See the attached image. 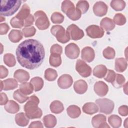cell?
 <instances>
[{"mask_svg":"<svg viewBox=\"0 0 128 128\" xmlns=\"http://www.w3.org/2000/svg\"><path fill=\"white\" fill-rule=\"evenodd\" d=\"M16 59L21 66L34 70L42 63L45 56L43 45L34 39L26 40L22 42L16 49Z\"/></svg>","mask_w":128,"mask_h":128,"instance_id":"6da1fadb","label":"cell"},{"mask_svg":"<svg viewBox=\"0 0 128 128\" xmlns=\"http://www.w3.org/2000/svg\"><path fill=\"white\" fill-rule=\"evenodd\" d=\"M40 102L38 98L35 95L30 96L24 106V110L27 117L30 119L40 118L42 114V110L38 107Z\"/></svg>","mask_w":128,"mask_h":128,"instance_id":"7a4b0ae2","label":"cell"},{"mask_svg":"<svg viewBox=\"0 0 128 128\" xmlns=\"http://www.w3.org/2000/svg\"><path fill=\"white\" fill-rule=\"evenodd\" d=\"M21 4V0H1L0 11V16H7L13 15L18 10Z\"/></svg>","mask_w":128,"mask_h":128,"instance_id":"3957f363","label":"cell"},{"mask_svg":"<svg viewBox=\"0 0 128 128\" xmlns=\"http://www.w3.org/2000/svg\"><path fill=\"white\" fill-rule=\"evenodd\" d=\"M50 32L56 38L58 41L61 43H66L70 40V37L68 32L62 26H52L50 29Z\"/></svg>","mask_w":128,"mask_h":128,"instance_id":"277c9868","label":"cell"},{"mask_svg":"<svg viewBox=\"0 0 128 128\" xmlns=\"http://www.w3.org/2000/svg\"><path fill=\"white\" fill-rule=\"evenodd\" d=\"M35 24L40 30L47 29L50 24L46 13L42 10H38L34 14Z\"/></svg>","mask_w":128,"mask_h":128,"instance_id":"5b68a950","label":"cell"},{"mask_svg":"<svg viewBox=\"0 0 128 128\" xmlns=\"http://www.w3.org/2000/svg\"><path fill=\"white\" fill-rule=\"evenodd\" d=\"M96 104L98 108L99 111L106 114H111L114 106V102L112 100L106 98L98 99L96 100Z\"/></svg>","mask_w":128,"mask_h":128,"instance_id":"8992f818","label":"cell"},{"mask_svg":"<svg viewBox=\"0 0 128 128\" xmlns=\"http://www.w3.org/2000/svg\"><path fill=\"white\" fill-rule=\"evenodd\" d=\"M76 69L78 72L82 77L86 78L90 76L92 74L91 68L84 61L78 60L76 64Z\"/></svg>","mask_w":128,"mask_h":128,"instance_id":"52a82bcc","label":"cell"},{"mask_svg":"<svg viewBox=\"0 0 128 128\" xmlns=\"http://www.w3.org/2000/svg\"><path fill=\"white\" fill-rule=\"evenodd\" d=\"M66 30L68 32L70 38L74 40H79L84 36V31L74 24L70 25L67 28Z\"/></svg>","mask_w":128,"mask_h":128,"instance_id":"ba28073f","label":"cell"},{"mask_svg":"<svg viewBox=\"0 0 128 128\" xmlns=\"http://www.w3.org/2000/svg\"><path fill=\"white\" fill-rule=\"evenodd\" d=\"M86 32L88 36L92 38H100L104 34V30L98 26L90 25L86 28Z\"/></svg>","mask_w":128,"mask_h":128,"instance_id":"9c48e42d","label":"cell"},{"mask_svg":"<svg viewBox=\"0 0 128 128\" xmlns=\"http://www.w3.org/2000/svg\"><path fill=\"white\" fill-rule=\"evenodd\" d=\"M65 54L70 59L76 58L80 54V48L74 43H70L68 44L64 49Z\"/></svg>","mask_w":128,"mask_h":128,"instance_id":"30bf717a","label":"cell"},{"mask_svg":"<svg viewBox=\"0 0 128 128\" xmlns=\"http://www.w3.org/2000/svg\"><path fill=\"white\" fill-rule=\"evenodd\" d=\"M106 117L103 114H98L94 116L92 120V126L96 128H110L106 122Z\"/></svg>","mask_w":128,"mask_h":128,"instance_id":"8fae6325","label":"cell"},{"mask_svg":"<svg viewBox=\"0 0 128 128\" xmlns=\"http://www.w3.org/2000/svg\"><path fill=\"white\" fill-rule=\"evenodd\" d=\"M108 10L107 5L102 1L97 2L93 6V12L94 14L98 16H102L106 15Z\"/></svg>","mask_w":128,"mask_h":128,"instance_id":"7c38bea8","label":"cell"},{"mask_svg":"<svg viewBox=\"0 0 128 128\" xmlns=\"http://www.w3.org/2000/svg\"><path fill=\"white\" fill-rule=\"evenodd\" d=\"M73 82L72 77L68 74L62 75L58 80V86L62 89H66L70 88Z\"/></svg>","mask_w":128,"mask_h":128,"instance_id":"4fadbf2b","label":"cell"},{"mask_svg":"<svg viewBox=\"0 0 128 128\" xmlns=\"http://www.w3.org/2000/svg\"><path fill=\"white\" fill-rule=\"evenodd\" d=\"M94 90L98 96H104L107 94L108 91V87L104 82L98 81L94 84Z\"/></svg>","mask_w":128,"mask_h":128,"instance_id":"5bb4252c","label":"cell"},{"mask_svg":"<svg viewBox=\"0 0 128 128\" xmlns=\"http://www.w3.org/2000/svg\"><path fill=\"white\" fill-rule=\"evenodd\" d=\"M81 56L84 61L90 62L94 58V51L92 48L90 46H86L82 48V50Z\"/></svg>","mask_w":128,"mask_h":128,"instance_id":"9a60e30c","label":"cell"},{"mask_svg":"<svg viewBox=\"0 0 128 128\" xmlns=\"http://www.w3.org/2000/svg\"><path fill=\"white\" fill-rule=\"evenodd\" d=\"M14 76V78L19 82L24 83L29 80L30 74L26 70L22 69H18L15 71Z\"/></svg>","mask_w":128,"mask_h":128,"instance_id":"2e32d148","label":"cell"},{"mask_svg":"<svg viewBox=\"0 0 128 128\" xmlns=\"http://www.w3.org/2000/svg\"><path fill=\"white\" fill-rule=\"evenodd\" d=\"M74 91L78 94L85 93L88 90V84L83 80H80L74 82Z\"/></svg>","mask_w":128,"mask_h":128,"instance_id":"e0dca14e","label":"cell"},{"mask_svg":"<svg viewBox=\"0 0 128 128\" xmlns=\"http://www.w3.org/2000/svg\"><path fill=\"white\" fill-rule=\"evenodd\" d=\"M100 25L101 28L106 31L112 30L115 27V24L114 20L107 17L104 18L101 20Z\"/></svg>","mask_w":128,"mask_h":128,"instance_id":"ac0fdd59","label":"cell"},{"mask_svg":"<svg viewBox=\"0 0 128 128\" xmlns=\"http://www.w3.org/2000/svg\"><path fill=\"white\" fill-rule=\"evenodd\" d=\"M82 111L88 114H93L98 112V108L96 104L94 102H86L82 106Z\"/></svg>","mask_w":128,"mask_h":128,"instance_id":"d6986e66","label":"cell"},{"mask_svg":"<svg viewBox=\"0 0 128 128\" xmlns=\"http://www.w3.org/2000/svg\"><path fill=\"white\" fill-rule=\"evenodd\" d=\"M127 60L124 58H117L115 60V70L118 72H122L127 68Z\"/></svg>","mask_w":128,"mask_h":128,"instance_id":"ffe728a7","label":"cell"},{"mask_svg":"<svg viewBox=\"0 0 128 128\" xmlns=\"http://www.w3.org/2000/svg\"><path fill=\"white\" fill-rule=\"evenodd\" d=\"M75 8L74 4L70 0H64L62 4V10L67 16L72 13Z\"/></svg>","mask_w":128,"mask_h":128,"instance_id":"44dd1931","label":"cell"},{"mask_svg":"<svg viewBox=\"0 0 128 128\" xmlns=\"http://www.w3.org/2000/svg\"><path fill=\"white\" fill-rule=\"evenodd\" d=\"M29 119L26 114L24 112L18 113L16 115L15 122L16 124L21 126H25L29 122Z\"/></svg>","mask_w":128,"mask_h":128,"instance_id":"7402d4cb","label":"cell"},{"mask_svg":"<svg viewBox=\"0 0 128 128\" xmlns=\"http://www.w3.org/2000/svg\"><path fill=\"white\" fill-rule=\"evenodd\" d=\"M107 71L108 69L105 66L100 64L94 68L93 70V74L98 78H102L106 76Z\"/></svg>","mask_w":128,"mask_h":128,"instance_id":"603a6c76","label":"cell"},{"mask_svg":"<svg viewBox=\"0 0 128 128\" xmlns=\"http://www.w3.org/2000/svg\"><path fill=\"white\" fill-rule=\"evenodd\" d=\"M43 122L46 128H52L54 127L56 124V118L54 116L49 114L44 117Z\"/></svg>","mask_w":128,"mask_h":128,"instance_id":"cb8c5ba5","label":"cell"},{"mask_svg":"<svg viewBox=\"0 0 128 128\" xmlns=\"http://www.w3.org/2000/svg\"><path fill=\"white\" fill-rule=\"evenodd\" d=\"M6 110L10 114H15L19 111V105L12 100H9L4 106Z\"/></svg>","mask_w":128,"mask_h":128,"instance_id":"d4e9b609","label":"cell"},{"mask_svg":"<svg viewBox=\"0 0 128 128\" xmlns=\"http://www.w3.org/2000/svg\"><path fill=\"white\" fill-rule=\"evenodd\" d=\"M66 112L68 116L72 118H78L81 114L80 108L75 105H71L69 106L66 109Z\"/></svg>","mask_w":128,"mask_h":128,"instance_id":"484cf974","label":"cell"},{"mask_svg":"<svg viewBox=\"0 0 128 128\" xmlns=\"http://www.w3.org/2000/svg\"><path fill=\"white\" fill-rule=\"evenodd\" d=\"M8 38L12 42H18L22 38V33L18 30H12L8 34Z\"/></svg>","mask_w":128,"mask_h":128,"instance_id":"4316f807","label":"cell"},{"mask_svg":"<svg viewBox=\"0 0 128 128\" xmlns=\"http://www.w3.org/2000/svg\"><path fill=\"white\" fill-rule=\"evenodd\" d=\"M30 14V8L29 6L26 4H24L16 16L22 20H24Z\"/></svg>","mask_w":128,"mask_h":128,"instance_id":"83f0119b","label":"cell"},{"mask_svg":"<svg viewBox=\"0 0 128 128\" xmlns=\"http://www.w3.org/2000/svg\"><path fill=\"white\" fill-rule=\"evenodd\" d=\"M50 110L54 114L61 113L64 110L62 103L59 100H54L50 104Z\"/></svg>","mask_w":128,"mask_h":128,"instance_id":"f1b7e54d","label":"cell"},{"mask_svg":"<svg viewBox=\"0 0 128 128\" xmlns=\"http://www.w3.org/2000/svg\"><path fill=\"white\" fill-rule=\"evenodd\" d=\"M4 88V90H14L18 87V84L16 80L13 78H8L3 81Z\"/></svg>","mask_w":128,"mask_h":128,"instance_id":"f546056e","label":"cell"},{"mask_svg":"<svg viewBox=\"0 0 128 128\" xmlns=\"http://www.w3.org/2000/svg\"><path fill=\"white\" fill-rule=\"evenodd\" d=\"M34 90L32 84L30 82H24L20 84V90L24 95L27 96L31 94Z\"/></svg>","mask_w":128,"mask_h":128,"instance_id":"4dcf8cb0","label":"cell"},{"mask_svg":"<svg viewBox=\"0 0 128 128\" xmlns=\"http://www.w3.org/2000/svg\"><path fill=\"white\" fill-rule=\"evenodd\" d=\"M108 122L114 128H118L121 126L122 118L118 116L112 114L108 118Z\"/></svg>","mask_w":128,"mask_h":128,"instance_id":"1f68e13d","label":"cell"},{"mask_svg":"<svg viewBox=\"0 0 128 128\" xmlns=\"http://www.w3.org/2000/svg\"><path fill=\"white\" fill-rule=\"evenodd\" d=\"M30 82L32 84L35 92L40 90L44 86V80L40 77L36 76L32 78Z\"/></svg>","mask_w":128,"mask_h":128,"instance_id":"d6a6232c","label":"cell"},{"mask_svg":"<svg viewBox=\"0 0 128 128\" xmlns=\"http://www.w3.org/2000/svg\"><path fill=\"white\" fill-rule=\"evenodd\" d=\"M49 62L50 65L54 67H58L60 66L62 64L60 55L58 54H50Z\"/></svg>","mask_w":128,"mask_h":128,"instance_id":"836d02e7","label":"cell"},{"mask_svg":"<svg viewBox=\"0 0 128 128\" xmlns=\"http://www.w3.org/2000/svg\"><path fill=\"white\" fill-rule=\"evenodd\" d=\"M125 81L126 79L122 74H116L114 80L112 83V84L114 88H120L124 86Z\"/></svg>","mask_w":128,"mask_h":128,"instance_id":"e575fe53","label":"cell"},{"mask_svg":"<svg viewBox=\"0 0 128 128\" xmlns=\"http://www.w3.org/2000/svg\"><path fill=\"white\" fill-rule=\"evenodd\" d=\"M111 7L116 11L123 10L126 6V2L122 0H113L110 2Z\"/></svg>","mask_w":128,"mask_h":128,"instance_id":"d590c367","label":"cell"},{"mask_svg":"<svg viewBox=\"0 0 128 128\" xmlns=\"http://www.w3.org/2000/svg\"><path fill=\"white\" fill-rule=\"evenodd\" d=\"M4 63L9 67H12L16 64V60L14 56L12 54H6L4 56Z\"/></svg>","mask_w":128,"mask_h":128,"instance_id":"8d00e7d4","label":"cell"},{"mask_svg":"<svg viewBox=\"0 0 128 128\" xmlns=\"http://www.w3.org/2000/svg\"><path fill=\"white\" fill-rule=\"evenodd\" d=\"M58 76V74L56 71L52 68H48L45 70L44 78L48 81L54 80Z\"/></svg>","mask_w":128,"mask_h":128,"instance_id":"74e56055","label":"cell"},{"mask_svg":"<svg viewBox=\"0 0 128 128\" xmlns=\"http://www.w3.org/2000/svg\"><path fill=\"white\" fill-rule=\"evenodd\" d=\"M13 97L14 100L21 104L28 100L29 98L22 94L20 90H17L14 92L13 94Z\"/></svg>","mask_w":128,"mask_h":128,"instance_id":"f35d334b","label":"cell"},{"mask_svg":"<svg viewBox=\"0 0 128 128\" xmlns=\"http://www.w3.org/2000/svg\"><path fill=\"white\" fill-rule=\"evenodd\" d=\"M51 20L54 24H60L64 20V16L60 12H54L51 16Z\"/></svg>","mask_w":128,"mask_h":128,"instance_id":"ab89813d","label":"cell"},{"mask_svg":"<svg viewBox=\"0 0 128 128\" xmlns=\"http://www.w3.org/2000/svg\"><path fill=\"white\" fill-rule=\"evenodd\" d=\"M102 54L106 58L110 60L113 59L114 58L116 52L112 48L108 46L102 52Z\"/></svg>","mask_w":128,"mask_h":128,"instance_id":"60d3db41","label":"cell"},{"mask_svg":"<svg viewBox=\"0 0 128 128\" xmlns=\"http://www.w3.org/2000/svg\"><path fill=\"white\" fill-rule=\"evenodd\" d=\"M76 8L81 12L82 14H85L89 8V4L86 0H79L76 4Z\"/></svg>","mask_w":128,"mask_h":128,"instance_id":"b9f144b4","label":"cell"},{"mask_svg":"<svg viewBox=\"0 0 128 128\" xmlns=\"http://www.w3.org/2000/svg\"><path fill=\"white\" fill-rule=\"evenodd\" d=\"M113 20L116 24L118 26H122L126 22V18L122 14L118 13L114 15Z\"/></svg>","mask_w":128,"mask_h":128,"instance_id":"7bdbcfd3","label":"cell"},{"mask_svg":"<svg viewBox=\"0 0 128 128\" xmlns=\"http://www.w3.org/2000/svg\"><path fill=\"white\" fill-rule=\"evenodd\" d=\"M36 32V29L34 26L26 27L22 30V34L24 37H30L34 36Z\"/></svg>","mask_w":128,"mask_h":128,"instance_id":"ee69618b","label":"cell"},{"mask_svg":"<svg viewBox=\"0 0 128 128\" xmlns=\"http://www.w3.org/2000/svg\"><path fill=\"white\" fill-rule=\"evenodd\" d=\"M10 24L12 27L14 28H21L24 26V20H22L16 16H14L10 20Z\"/></svg>","mask_w":128,"mask_h":128,"instance_id":"f6af8a7d","label":"cell"},{"mask_svg":"<svg viewBox=\"0 0 128 128\" xmlns=\"http://www.w3.org/2000/svg\"><path fill=\"white\" fill-rule=\"evenodd\" d=\"M106 73L107 74L106 77L104 78V80L108 82L112 83L114 80L116 74L114 70H108Z\"/></svg>","mask_w":128,"mask_h":128,"instance_id":"bcb514c9","label":"cell"},{"mask_svg":"<svg viewBox=\"0 0 128 128\" xmlns=\"http://www.w3.org/2000/svg\"><path fill=\"white\" fill-rule=\"evenodd\" d=\"M50 52V54H58L61 55L62 52V48L60 45L58 44H54L51 46Z\"/></svg>","mask_w":128,"mask_h":128,"instance_id":"7dc6e473","label":"cell"},{"mask_svg":"<svg viewBox=\"0 0 128 128\" xmlns=\"http://www.w3.org/2000/svg\"><path fill=\"white\" fill-rule=\"evenodd\" d=\"M82 14L81 12L78 8H76L74 12L68 16L72 20H77L80 18Z\"/></svg>","mask_w":128,"mask_h":128,"instance_id":"c3c4849f","label":"cell"},{"mask_svg":"<svg viewBox=\"0 0 128 128\" xmlns=\"http://www.w3.org/2000/svg\"><path fill=\"white\" fill-rule=\"evenodd\" d=\"M34 20V17L32 14H30L27 18H26L24 20V26L25 27L31 26L33 24Z\"/></svg>","mask_w":128,"mask_h":128,"instance_id":"681fc988","label":"cell"},{"mask_svg":"<svg viewBox=\"0 0 128 128\" xmlns=\"http://www.w3.org/2000/svg\"><path fill=\"white\" fill-rule=\"evenodd\" d=\"M10 30V27L6 23L0 24V34L1 35L6 34Z\"/></svg>","mask_w":128,"mask_h":128,"instance_id":"f907efd6","label":"cell"},{"mask_svg":"<svg viewBox=\"0 0 128 128\" xmlns=\"http://www.w3.org/2000/svg\"><path fill=\"white\" fill-rule=\"evenodd\" d=\"M118 113L122 116H126L128 114V107L126 105L120 106L118 108Z\"/></svg>","mask_w":128,"mask_h":128,"instance_id":"816d5d0a","label":"cell"},{"mask_svg":"<svg viewBox=\"0 0 128 128\" xmlns=\"http://www.w3.org/2000/svg\"><path fill=\"white\" fill-rule=\"evenodd\" d=\"M8 74V70L4 66L1 65L0 66V78L1 79L5 78Z\"/></svg>","mask_w":128,"mask_h":128,"instance_id":"f5cc1de1","label":"cell"},{"mask_svg":"<svg viewBox=\"0 0 128 128\" xmlns=\"http://www.w3.org/2000/svg\"><path fill=\"white\" fill-rule=\"evenodd\" d=\"M30 128H42L43 125L40 121H34L32 122L28 126Z\"/></svg>","mask_w":128,"mask_h":128,"instance_id":"db71d44e","label":"cell"},{"mask_svg":"<svg viewBox=\"0 0 128 128\" xmlns=\"http://www.w3.org/2000/svg\"><path fill=\"white\" fill-rule=\"evenodd\" d=\"M8 98L5 93H0V104L1 106L6 104L8 102Z\"/></svg>","mask_w":128,"mask_h":128,"instance_id":"11a10c76","label":"cell"},{"mask_svg":"<svg viewBox=\"0 0 128 128\" xmlns=\"http://www.w3.org/2000/svg\"><path fill=\"white\" fill-rule=\"evenodd\" d=\"M128 84L127 82L125 84H124V92L126 94H128Z\"/></svg>","mask_w":128,"mask_h":128,"instance_id":"9f6ffc18","label":"cell"},{"mask_svg":"<svg viewBox=\"0 0 128 128\" xmlns=\"http://www.w3.org/2000/svg\"><path fill=\"white\" fill-rule=\"evenodd\" d=\"M128 118H126V120H125V121H124V126L125 128H128Z\"/></svg>","mask_w":128,"mask_h":128,"instance_id":"6f0895ef","label":"cell"},{"mask_svg":"<svg viewBox=\"0 0 128 128\" xmlns=\"http://www.w3.org/2000/svg\"><path fill=\"white\" fill-rule=\"evenodd\" d=\"M4 88V84L3 81L0 80V91H2L3 90Z\"/></svg>","mask_w":128,"mask_h":128,"instance_id":"680465c9","label":"cell"},{"mask_svg":"<svg viewBox=\"0 0 128 128\" xmlns=\"http://www.w3.org/2000/svg\"><path fill=\"white\" fill-rule=\"evenodd\" d=\"M5 20V18L4 16H0V22H2L3 21H4Z\"/></svg>","mask_w":128,"mask_h":128,"instance_id":"91938a15","label":"cell"},{"mask_svg":"<svg viewBox=\"0 0 128 128\" xmlns=\"http://www.w3.org/2000/svg\"><path fill=\"white\" fill-rule=\"evenodd\" d=\"M0 46H1V48H2V51H1V52H0V54H2V44H0Z\"/></svg>","mask_w":128,"mask_h":128,"instance_id":"94428289","label":"cell"}]
</instances>
